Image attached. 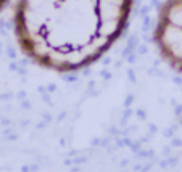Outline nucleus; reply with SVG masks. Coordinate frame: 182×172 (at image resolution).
<instances>
[{
	"instance_id": "nucleus-3",
	"label": "nucleus",
	"mask_w": 182,
	"mask_h": 172,
	"mask_svg": "<svg viewBox=\"0 0 182 172\" xmlns=\"http://www.w3.org/2000/svg\"><path fill=\"white\" fill-rule=\"evenodd\" d=\"M8 2H10V0H0V12H2L3 8L7 7V3H8Z\"/></svg>"
},
{
	"instance_id": "nucleus-1",
	"label": "nucleus",
	"mask_w": 182,
	"mask_h": 172,
	"mask_svg": "<svg viewBox=\"0 0 182 172\" xmlns=\"http://www.w3.org/2000/svg\"><path fill=\"white\" fill-rule=\"evenodd\" d=\"M134 0H16L20 50L60 74L93 64L126 31Z\"/></svg>"
},
{
	"instance_id": "nucleus-2",
	"label": "nucleus",
	"mask_w": 182,
	"mask_h": 172,
	"mask_svg": "<svg viewBox=\"0 0 182 172\" xmlns=\"http://www.w3.org/2000/svg\"><path fill=\"white\" fill-rule=\"evenodd\" d=\"M153 42L161 58L182 74V0H166L161 5L153 29Z\"/></svg>"
}]
</instances>
